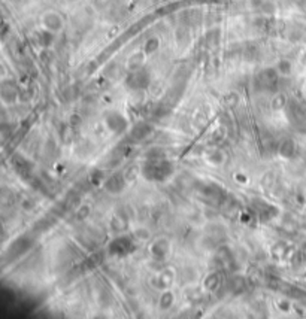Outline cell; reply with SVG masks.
Segmentation results:
<instances>
[{"label": "cell", "instance_id": "cell-28", "mask_svg": "<svg viewBox=\"0 0 306 319\" xmlns=\"http://www.w3.org/2000/svg\"><path fill=\"white\" fill-rule=\"evenodd\" d=\"M235 179L238 181V184H248V176L247 175H243V173H236L235 175Z\"/></svg>", "mask_w": 306, "mask_h": 319}, {"label": "cell", "instance_id": "cell-31", "mask_svg": "<svg viewBox=\"0 0 306 319\" xmlns=\"http://www.w3.org/2000/svg\"><path fill=\"white\" fill-rule=\"evenodd\" d=\"M165 2H169V0H165Z\"/></svg>", "mask_w": 306, "mask_h": 319}, {"label": "cell", "instance_id": "cell-20", "mask_svg": "<svg viewBox=\"0 0 306 319\" xmlns=\"http://www.w3.org/2000/svg\"><path fill=\"white\" fill-rule=\"evenodd\" d=\"M173 302H175L173 292L169 291V289H165V292L161 294L160 300H158V306H160L161 310H169L173 306Z\"/></svg>", "mask_w": 306, "mask_h": 319}, {"label": "cell", "instance_id": "cell-14", "mask_svg": "<svg viewBox=\"0 0 306 319\" xmlns=\"http://www.w3.org/2000/svg\"><path fill=\"white\" fill-rule=\"evenodd\" d=\"M34 37H36V42L39 47H42L44 49H48L52 47L54 44V37H55V33L47 30V29H40L37 32H34Z\"/></svg>", "mask_w": 306, "mask_h": 319}, {"label": "cell", "instance_id": "cell-25", "mask_svg": "<svg viewBox=\"0 0 306 319\" xmlns=\"http://www.w3.org/2000/svg\"><path fill=\"white\" fill-rule=\"evenodd\" d=\"M206 41L211 47H215L220 42V30L218 29H212L208 34H206Z\"/></svg>", "mask_w": 306, "mask_h": 319}, {"label": "cell", "instance_id": "cell-15", "mask_svg": "<svg viewBox=\"0 0 306 319\" xmlns=\"http://www.w3.org/2000/svg\"><path fill=\"white\" fill-rule=\"evenodd\" d=\"M297 152V146H296V142L293 139H284V141L279 144V148H278V154L279 157L285 158V160H291Z\"/></svg>", "mask_w": 306, "mask_h": 319}, {"label": "cell", "instance_id": "cell-12", "mask_svg": "<svg viewBox=\"0 0 306 319\" xmlns=\"http://www.w3.org/2000/svg\"><path fill=\"white\" fill-rule=\"evenodd\" d=\"M0 96H2L5 103H14L18 97V87L12 81H3L0 87Z\"/></svg>", "mask_w": 306, "mask_h": 319}, {"label": "cell", "instance_id": "cell-29", "mask_svg": "<svg viewBox=\"0 0 306 319\" xmlns=\"http://www.w3.org/2000/svg\"><path fill=\"white\" fill-rule=\"evenodd\" d=\"M278 307H279L282 312H287V310L290 309V304H289V303H285V302L282 300V302H278Z\"/></svg>", "mask_w": 306, "mask_h": 319}, {"label": "cell", "instance_id": "cell-22", "mask_svg": "<svg viewBox=\"0 0 306 319\" xmlns=\"http://www.w3.org/2000/svg\"><path fill=\"white\" fill-rule=\"evenodd\" d=\"M275 69L278 70V73L281 76H289L293 72V63L290 62V60H287V58H281V60H278Z\"/></svg>", "mask_w": 306, "mask_h": 319}, {"label": "cell", "instance_id": "cell-5", "mask_svg": "<svg viewBox=\"0 0 306 319\" xmlns=\"http://www.w3.org/2000/svg\"><path fill=\"white\" fill-rule=\"evenodd\" d=\"M103 121H105L106 128L114 134H122L129 128L127 118L122 113H119L118 111H108L103 116Z\"/></svg>", "mask_w": 306, "mask_h": 319}, {"label": "cell", "instance_id": "cell-23", "mask_svg": "<svg viewBox=\"0 0 306 319\" xmlns=\"http://www.w3.org/2000/svg\"><path fill=\"white\" fill-rule=\"evenodd\" d=\"M287 105H289V100H287V97H285V94H282V93L275 94L272 102H271V106L273 111H282V109L287 108Z\"/></svg>", "mask_w": 306, "mask_h": 319}, {"label": "cell", "instance_id": "cell-7", "mask_svg": "<svg viewBox=\"0 0 306 319\" xmlns=\"http://www.w3.org/2000/svg\"><path fill=\"white\" fill-rule=\"evenodd\" d=\"M126 185H127V177H126L124 173H121V172L112 173L109 177L105 179V182H103L105 191H108L112 195L122 192V191H124V188H126Z\"/></svg>", "mask_w": 306, "mask_h": 319}, {"label": "cell", "instance_id": "cell-11", "mask_svg": "<svg viewBox=\"0 0 306 319\" xmlns=\"http://www.w3.org/2000/svg\"><path fill=\"white\" fill-rule=\"evenodd\" d=\"M255 205H257V206H255V212H257L258 219H260L261 223H269V221H272V219L279 213V210H278L273 205H271V203L257 200Z\"/></svg>", "mask_w": 306, "mask_h": 319}, {"label": "cell", "instance_id": "cell-27", "mask_svg": "<svg viewBox=\"0 0 306 319\" xmlns=\"http://www.w3.org/2000/svg\"><path fill=\"white\" fill-rule=\"evenodd\" d=\"M224 102H226L227 106H235L239 102V96L236 93H230V94L226 96V100H224Z\"/></svg>", "mask_w": 306, "mask_h": 319}, {"label": "cell", "instance_id": "cell-8", "mask_svg": "<svg viewBox=\"0 0 306 319\" xmlns=\"http://www.w3.org/2000/svg\"><path fill=\"white\" fill-rule=\"evenodd\" d=\"M40 24H42L44 29L52 32V33H60L65 27V18L61 16L58 12H54V11H48L42 15L40 18Z\"/></svg>", "mask_w": 306, "mask_h": 319}, {"label": "cell", "instance_id": "cell-19", "mask_svg": "<svg viewBox=\"0 0 306 319\" xmlns=\"http://www.w3.org/2000/svg\"><path fill=\"white\" fill-rule=\"evenodd\" d=\"M160 45H161L160 39H158L157 36H151V37H148L147 41L144 42V47H142V51H144V52L150 57V55L155 54V52L160 49Z\"/></svg>", "mask_w": 306, "mask_h": 319}, {"label": "cell", "instance_id": "cell-26", "mask_svg": "<svg viewBox=\"0 0 306 319\" xmlns=\"http://www.w3.org/2000/svg\"><path fill=\"white\" fill-rule=\"evenodd\" d=\"M90 212H91L90 206L84 205V206H81V207L78 209V212H76V218L79 219V221H83V219H87V218H88Z\"/></svg>", "mask_w": 306, "mask_h": 319}, {"label": "cell", "instance_id": "cell-1", "mask_svg": "<svg viewBox=\"0 0 306 319\" xmlns=\"http://www.w3.org/2000/svg\"><path fill=\"white\" fill-rule=\"evenodd\" d=\"M173 172H175L173 163L166 157L145 158V161L140 169L144 179H147L150 182H165L173 175Z\"/></svg>", "mask_w": 306, "mask_h": 319}, {"label": "cell", "instance_id": "cell-9", "mask_svg": "<svg viewBox=\"0 0 306 319\" xmlns=\"http://www.w3.org/2000/svg\"><path fill=\"white\" fill-rule=\"evenodd\" d=\"M11 164H12L15 173L19 175L23 179H30V177H32L33 170H34V164H33L32 161H29L27 158H24L23 155L15 154V155L11 158Z\"/></svg>", "mask_w": 306, "mask_h": 319}, {"label": "cell", "instance_id": "cell-16", "mask_svg": "<svg viewBox=\"0 0 306 319\" xmlns=\"http://www.w3.org/2000/svg\"><path fill=\"white\" fill-rule=\"evenodd\" d=\"M109 225H111V230L114 233L119 234V233H124V231L129 230L130 221H129V218L126 215H115V216H112Z\"/></svg>", "mask_w": 306, "mask_h": 319}, {"label": "cell", "instance_id": "cell-13", "mask_svg": "<svg viewBox=\"0 0 306 319\" xmlns=\"http://www.w3.org/2000/svg\"><path fill=\"white\" fill-rule=\"evenodd\" d=\"M147 54L144 52V51H135L129 58H127V63H126V66H127V70L129 72H132V70H137V69H142V67H145V60H147Z\"/></svg>", "mask_w": 306, "mask_h": 319}, {"label": "cell", "instance_id": "cell-24", "mask_svg": "<svg viewBox=\"0 0 306 319\" xmlns=\"http://www.w3.org/2000/svg\"><path fill=\"white\" fill-rule=\"evenodd\" d=\"M105 179H106V175H105L103 170H100V169L93 170L91 175H90V182H91L93 185H96V187H97V185H103Z\"/></svg>", "mask_w": 306, "mask_h": 319}, {"label": "cell", "instance_id": "cell-17", "mask_svg": "<svg viewBox=\"0 0 306 319\" xmlns=\"http://www.w3.org/2000/svg\"><path fill=\"white\" fill-rule=\"evenodd\" d=\"M172 282H173V273L170 271V270H165V271H161L157 277H155V281L153 282L158 289H168L170 285H172Z\"/></svg>", "mask_w": 306, "mask_h": 319}, {"label": "cell", "instance_id": "cell-30", "mask_svg": "<svg viewBox=\"0 0 306 319\" xmlns=\"http://www.w3.org/2000/svg\"><path fill=\"white\" fill-rule=\"evenodd\" d=\"M68 2H70V3H73V2H78V0H68Z\"/></svg>", "mask_w": 306, "mask_h": 319}, {"label": "cell", "instance_id": "cell-6", "mask_svg": "<svg viewBox=\"0 0 306 319\" xmlns=\"http://www.w3.org/2000/svg\"><path fill=\"white\" fill-rule=\"evenodd\" d=\"M154 133V126L147 123V121H140L133 124V127L129 131V141L133 144L144 142L147 137H150Z\"/></svg>", "mask_w": 306, "mask_h": 319}, {"label": "cell", "instance_id": "cell-4", "mask_svg": "<svg viewBox=\"0 0 306 319\" xmlns=\"http://www.w3.org/2000/svg\"><path fill=\"white\" fill-rule=\"evenodd\" d=\"M124 84L132 91H144L151 84V73L145 67L137 69V70H132L126 76Z\"/></svg>", "mask_w": 306, "mask_h": 319}, {"label": "cell", "instance_id": "cell-18", "mask_svg": "<svg viewBox=\"0 0 306 319\" xmlns=\"http://www.w3.org/2000/svg\"><path fill=\"white\" fill-rule=\"evenodd\" d=\"M221 285V277L218 273H209L205 279H203V288L206 291L212 292V291H217Z\"/></svg>", "mask_w": 306, "mask_h": 319}, {"label": "cell", "instance_id": "cell-10", "mask_svg": "<svg viewBox=\"0 0 306 319\" xmlns=\"http://www.w3.org/2000/svg\"><path fill=\"white\" fill-rule=\"evenodd\" d=\"M150 252H151L153 260H155L158 263L166 261L168 256H169V252H170L169 240H168V239H158V240L153 242V245L150 248Z\"/></svg>", "mask_w": 306, "mask_h": 319}, {"label": "cell", "instance_id": "cell-2", "mask_svg": "<svg viewBox=\"0 0 306 319\" xmlns=\"http://www.w3.org/2000/svg\"><path fill=\"white\" fill-rule=\"evenodd\" d=\"M137 249V245H136V240L132 237V236H127V234H121V236H117L112 242L108 243V255L114 256V258H126L132 254H135Z\"/></svg>", "mask_w": 306, "mask_h": 319}, {"label": "cell", "instance_id": "cell-3", "mask_svg": "<svg viewBox=\"0 0 306 319\" xmlns=\"http://www.w3.org/2000/svg\"><path fill=\"white\" fill-rule=\"evenodd\" d=\"M279 78L281 75L275 67H266L255 76V85L264 93H275L279 85Z\"/></svg>", "mask_w": 306, "mask_h": 319}, {"label": "cell", "instance_id": "cell-21", "mask_svg": "<svg viewBox=\"0 0 306 319\" xmlns=\"http://www.w3.org/2000/svg\"><path fill=\"white\" fill-rule=\"evenodd\" d=\"M206 160L211 163V164H215V166H220L224 163V160H226V155H224V152L218 148H214L211 151L206 152Z\"/></svg>", "mask_w": 306, "mask_h": 319}]
</instances>
